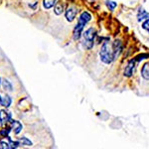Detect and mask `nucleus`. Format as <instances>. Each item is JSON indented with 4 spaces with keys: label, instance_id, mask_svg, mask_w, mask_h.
Segmentation results:
<instances>
[{
    "label": "nucleus",
    "instance_id": "5",
    "mask_svg": "<svg viewBox=\"0 0 149 149\" xmlns=\"http://www.w3.org/2000/svg\"><path fill=\"white\" fill-rule=\"evenodd\" d=\"M76 15H77V10L74 7H70V8H68V10L66 11V18L69 22L74 21V19L76 18Z\"/></svg>",
    "mask_w": 149,
    "mask_h": 149
},
{
    "label": "nucleus",
    "instance_id": "3",
    "mask_svg": "<svg viewBox=\"0 0 149 149\" xmlns=\"http://www.w3.org/2000/svg\"><path fill=\"white\" fill-rule=\"evenodd\" d=\"M95 31L93 28H88L84 33V46L86 49H92L93 46V40H95Z\"/></svg>",
    "mask_w": 149,
    "mask_h": 149
},
{
    "label": "nucleus",
    "instance_id": "16",
    "mask_svg": "<svg viewBox=\"0 0 149 149\" xmlns=\"http://www.w3.org/2000/svg\"><path fill=\"white\" fill-rule=\"evenodd\" d=\"M142 28L144 29V30H146L149 32V19H146L145 22L142 24Z\"/></svg>",
    "mask_w": 149,
    "mask_h": 149
},
{
    "label": "nucleus",
    "instance_id": "11",
    "mask_svg": "<svg viewBox=\"0 0 149 149\" xmlns=\"http://www.w3.org/2000/svg\"><path fill=\"white\" fill-rule=\"evenodd\" d=\"M57 0H44V7L46 9H50L51 7L54 6Z\"/></svg>",
    "mask_w": 149,
    "mask_h": 149
},
{
    "label": "nucleus",
    "instance_id": "14",
    "mask_svg": "<svg viewBox=\"0 0 149 149\" xmlns=\"http://www.w3.org/2000/svg\"><path fill=\"white\" fill-rule=\"evenodd\" d=\"M107 7L109 8V10H113V9L116 7V2H114V1H109V0H107Z\"/></svg>",
    "mask_w": 149,
    "mask_h": 149
},
{
    "label": "nucleus",
    "instance_id": "12",
    "mask_svg": "<svg viewBox=\"0 0 149 149\" xmlns=\"http://www.w3.org/2000/svg\"><path fill=\"white\" fill-rule=\"evenodd\" d=\"M63 9H64V7L62 5V3H57L56 6H55V13H56L57 15H60V14L63 13Z\"/></svg>",
    "mask_w": 149,
    "mask_h": 149
},
{
    "label": "nucleus",
    "instance_id": "13",
    "mask_svg": "<svg viewBox=\"0 0 149 149\" xmlns=\"http://www.w3.org/2000/svg\"><path fill=\"white\" fill-rule=\"evenodd\" d=\"M20 142L22 143V145H26V146H30V145H32V142H31V141L29 140L28 138H26V137H22V138H20Z\"/></svg>",
    "mask_w": 149,
    "mask_h": 149
},
{
    "label": "nucleus",
    "instance_id": "15",
    "mask_svg": "<svg viewBox=\"0 0 149 149\" xmlns=\"http://www.w3.org/2000/svg\"><path fill=\"white\" fill-rule=\"evenodd\" d=\"M3 86H4V88H5L6 90H8V91H12V86H11V84L9 83L8 81L4 80V81H3Z\"/></svg>",
    "mask_w": 149,
    "mask_h": 149
},
{
    "label": "nucleus",
    "instance_id": "4",
    "mask_svg": "<svg viewBox=\"0 0 149 149\" xmlns=\"http://www.w3.org/2000/svg\"><path fill=\"white\" fill-rule=\"evenodd\" d=\"M135 62L136 60H131L129 63L127 64L125 70H124V76L125 77H131L132 74L134 73V69H135Z\"/></svg>",
    "mask_w": 149,
    "mask_h": 149
},
{
    "label": "nucleus",
    "instance_id": "6",
    "mask_svg": "<svg viewBox=\"0 0 149 149\" xmlns=\"http://www.w3.org/2000/svg\"><path fill=\"white\" fill-rule=\"evenodd\" d=\"M8 120H11V116L9 112H6L5 110L0 111V124H3Z\"/></svg>",
    "mask_w": 149,
    "mask_h": 149
},
{
    "label": "nucleus",
    "instance_id": "8",
    "mask_svg": "<svg viewBox=\"0 0 149 149\" xmlns=\"http://www.w3.org/2000/svg\"><path fill=\"white\" fill-rule=\"evenodd\" d=\"M12 128L14 129V132H15L16 134H18L19 132L22 130V124L17 120H14V121H12Z\"/></svg>",
    "mask_w": 149,
    "mask_h": 149
},
{
    "label": "nucleus",
    "instance_id": "2",
    "mask_svg": "<svg viewBox=\"0 0 149 149\" xmlns=\"http://www.w3.org/2000/svg\"><path fill=\"white\" fill-rule=\"evenodd\" d=\"M92 19V15H91L88 12H83V13L80 15V18H79L78 24L76 25V27L74 29V40H79L81 38V35L83 33L84 27L86 26V24L88 22V21Z\"/></svg>",
    "mask_w": 149,
    "mask_h": 149
},
{
    "label": "nucleus",
    "instance_id": "17",
    "mask_svg": "<svg viewBox=\"0 0 149 149\" xmlns=\"http://www.w3.org/2000/svg\"><path fill=\"white\" fill-rule=\"evenodd\" d=\"M9 132H10V128H6V129H3V130H1L0 134H1L2 136H6V135H8Z\"/></svg>",
    "mask_w": 149,
    "mask_h": 149
},
{
    "label": "nucleus",
    "instance_id": "9",
    "mask_svg": "<svg viewBox=\"0 0 149 149\" xmlns=\"http://www.w3.org/2000/svg\"><path fill=\"white\" fill-rule=\"evenodd\" d=\"M0 104L3 105V107H10V104H11V98L9 97L8 95H6V97H0Z\"/></svg>",
    "mask_w": 149,
    "mask_h": 149
},
{
    "label": "nucleus",
    "instance_id": "1",
    "mask_svg": "<svg viewBox=\"0 0 149 149\" xmlns=\"http://www.w3.org/2000/svg\"><path fill=\"white\" fill-rule=\"evenodd\" d=\"M121 43L120 41H114L112 43L104 42L102 46L100 52V60L104 64H110L114 61V59L120 54Z\"/></svg>",
    "mask_w": 149,
    "mask_h": 149
},
{
    "label": "nucleus",
    "instance_id": "7",
    "mask_svg": "<svg viewBox=\"0 0 149 149\" xmlns=\"http://www.w3.org/2000/svg\"><path fill=\"white\" fill-rule=\"evenodd\" d=\"M141 76L145 80H149V64H144L141 69Z\"/></svg>",
    "mask_w": 149,
    "mask_h": 149
},
{
    "label": "nucleus",
    "instance_id": "10",
    "mask_svg": "<svg viewBox=\"0 0 149 149\" xmlns=\"http://www.w3.org/2000/svg\"><path fill=\"white\" fill-rule=\"evenodd\" d=\"M137 18H138V21L144 20V19H149V13H147L146 11H144L143 9H141L137 15Z\"/></svg>",
    "mask_w": 149,
    "mask_h": 149
}]
</instances>
